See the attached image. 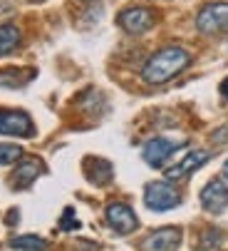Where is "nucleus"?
Listing matches in <instances>:
<instances>
[{
	"label": "nucleus",
	"mask_w": 228,
	"mask_h": 251,
	"mask_svg": "<svg viewBox=\"0 0 228 251\" xmlns=\"http://www.w3.org/2000/svg\"><path fill=\"white\" fill-rule=\"evenodd\" d=\"M188 65H191V52L179 45H169V48L157 50L144 62L141 80L146 85H164V82L174 80L176 75H181Z\"/></svg>",
	"instance_id": "obj_1"
},
{
	"label": "nucleus",
	"mask_w": 228,
	"mask_h": 251,
	"mask_svg": "<svg viewBox=\"0 0 228 251\" xmlns=\"http://www.w3.org/2000/svg\"><path fill=\"white\" fill-rule=\"evenodd\" d=\"M144 204L151 211H169L181 204V194L169 179L166 182H149L144 187Z\"/></svg>",
	"instance_id": "obj_2"
},
{
	"label": "nucleus",
	"mask_w": 228,
	"mask_h": 251,
	"mask_svg": "<svg viewBox=\"0 0 228 251\" xmlns=\"http://www.w3.org/2000/svg\"><path fill=\"white\" fill-rule=\"evenodd\" d=\"M196 30L201 35H221L228 30V3H208L196 15Z\"/></svg>",
	"instance_id": "obj_3"
},
{
	"label": "nucleus",
	"mask_w": 228,
	"mask_h": 251,
	"mask_svg": "<svg viewBox=\"0 0 228 251\" xmlns=\"http://www.w3.org/2000/svg\"><path fill=\"white\" fill-rule=\"evenodd\" d=\"M181 147H186V142L169 139V137H154V139H149L146 145H144L141 157H144V162H146L149 167L159 169V167H164L166 159H169L176 150H181Z\"/></svg>",
	"instance_id": "obj_4"
},
{
	"label": "nucleus",
	"mask_w": 228,
	"mask_h": 251,
	"mask_svg": "<svg viewBox=\"0 0 228 251\" xmlns=\"http://www.w3.org/2000/svg\"><path fill=\"white\" fill-rule=\"evenodd\" d=\"M117 23H119V27H122L124 32H129V35H144L146 30L154 27L157 15H154V10H151V8L134 5V8L122 10L119 18H117Z\"/></svg>",
	"instance_id": "obj_5"
},
{
	"label": "nucleus",
	"mask_w": 228,
	"mask_h": 251,
	"mask_svg": "<svg viewBox=\"0 0 228 251\" xmlns=\"http://www.w3.org/2000/svg\"><path fill=\"white\" fill-rule=\"evenodd\" d=\"M0 134L30 139V137H35V125H32V120H30L27 112L3 110V112H0Z\"/></svg>",
	"instance_id": "obj_6"
},
{
	"label": "nucleus",
	"mask_w": 228,
	"mask_h": 251,
	"mask_svg": "<svg viewBox=\"0 0 228 251\" xmlns=\"http://www.w3.org/2000/svg\"><path fill=\"white\" fill-rule=\"evenodd\" d=\"M104 217H107V224L117 234H132V231L139 229V219H137V214L129 204H122V201L109 204Z\"/></svg>",
	"instance_id": "obj_7"
},
{
	"label": "nucleus",
	"mask_w": 228,
	"mask_h": 251,
	"mask_svg": "<svg viewBox=\"0 0 228 251\" xmlns=\"http://www.w3.org/2000/svg\"><path fill=\"white\" fill-rule=\"evenodd\" d=\"M208 159H211V152H206V150H194V152H188V154H183L174 167L166 169V179H169V182H179V179H186L188 174H194L196 169H201Z\"/></svg>",
	"instance_id": "obj_8"
},
{
	"label": "nucleus",
	"mask_w": 228,
	"mask_h": 251,
	"mask_svg": "<svg viewBox=\"0 0 228 251\" xmlns=\"http://www.w3.org/2000/svg\"><path fill=\"white\" fill-rule=\"evenodd\" d=\"M181 244V229L179 226H164L149 234L141 244L144 251H176Z\"/></svg>",
	"instance_id": "obj_9"
},
{
	"label": "nucleus",
	"mask_w": 228,
	"mask_h": 251,
	"mask_svg": "<svg viewBox=\"0 0 228 251\" xmlns=\"http://www.w3.org/2000/svg\"><path fill=\"white\" fill-rule=\"evenodd\" d=\"M201 206L211 214H221L228 206V187L223 179H211L201 189Z\"/></svg>",
	"instance_id": "obj_10"
},
{
	"label": "nucleus",
	"mask_w": 228,
	"mask_h": 251,
	"mask_svg": "<svg viewBox=\"0 0 228 251\" xmlns=\"http://www.w3.org/2000/svg\"><path fill=\"white\" fill-rule=\"evenodd\" d=\"M43 172H45V164H43L40 159H35V157L20 159V164H18L15 172H13V187H15V189H25V187H30Z\"/></svg>",
	"instance_id": "obj_11"
},
{
	"label": "nucleus",
	"mask_w": 228,
	"mask_h": 251,
	"mask_svg": "<svg viewBox=\"0 0 228 251\" xmlns=\"http://www.w3.org/2000/svg\"><path fill=\"white\" fill-rule=\"evenodd\" d=\"M85 174L92 184L97 187H104L112 182V164L107 159H99V157H90L85 159Z\"/></svg>",
	"instance_id": "obj_12"
},
{
	"label": "nucleus",
	"mask_w": 228,
	"mask_h": 251,
	"mask_svg": "<svg viewBox=\"0 0 228 251\" xmlns=\"http://www.w3.org/2000/svg\"><path fill=\"white\" fill-rule=\"evenodd\" d=\"M47 246H50V241L37 234H23V236L10 239V249H15V251H47Z\"/></svg>",
	"instance_id": "obj_13"
},
{
	"label": "nucleus",
	"mask_w": 228,
	"mask_h": 251,
	"mask_svg": "<svg viewBox=\"0 0 228 251\" xmlns=\"http://www.w3.org/2000/svg\"><path fill=\"white\" fill-rule=\"evenodd\" d=\"M18 45H20V30L10 23L0 25V57L18 50Z\"/></svg>",
	"instance_id": "obj_14"
},
{
	"label": "nucleus",
	"mask_w": 228,
	"mask_h": 251,
	"mask_svg": "<svg viewBox=\"0 0 228 251\" xmlns=\"http://www.w3.org/2000/svg\"><path fill=\"white\" fill-rule=\"evenodd\" d=\"M25 157L23 147L18 145H0V167H5V164H15Z\"/></svg>",
	"instance_id": "obj_15"
},
{
	"label": "nucleus",
	"mask_w": 228,
	"mask_h": 251,
	"mask_svg": "<svg viewBox=\"0 0 228 251\" xmlns=\"http://www.w3.org/2000/svg\"><path fill=\"white\" fill-rule=\"evenodd\" d=\"M20 73H23V70H3V73H0V85H3V87H20V85L32 80L30 75L27 77H18Z\"/></svg>",
	"instance_id": "obj_16"
},
{
	"label": "nucleus",
	"mask_w": 228,
	"mask_h": 251,
	"mask_svg": "<svg viewBox=\"0 0 228 251\" xmlns=\"http://www.w3.org/2000/svg\"><path fill=\"white\" fill-rule=\"evenodd\" d=\"M60 229H65V231H69V229H80V222L74 219V211H72V209H65L62 222H60Z\"/></svg>",
	"instance_id": "obj_17"
},
{
	"label": "nucleus",
	"mask_w": 228,
	"mask_h": 251,
	"mask_svg": "<svg viewBox=\"0 0 228 251\" xmlns=\"http://www.w3.org/2000/svg\"><path fill=\"white\" fill-rule=\"evenodd\" d=\"M211 139L216 142V145H228V122H226V125H221L218 129H213Z\"/></svg>",
	"instance_id": "obj_18"
},
{
	"label": "nucleus",
	"mask_w": 228,
	"mask_h": 251,
	"mask_svg": "<svg viewBox=\"0 0 228 251\" xmlns=\"http://www.w3.org/2000/svg\"><path fill=\"white\" fill-rule=\"evenodd\" d=\"M221 97H223V100L228 102V77H226V80L221 82Z\"/></svg>",
	"instance_id": "obj_19"
},
{
	"label": "nucleus",
	"mask_w": 228,
	"mask_h": 251,
	"mask_svg": "<svg viewBox=\"0 0 228 251\" xmlns=\"http://www.w3.org/2000/svg\"><path fill=\"white\" fill-rule=\"evenodd\" d=\"M223 179L228 182V159H226V164H223Z\"/></svg>",
	"instance_id": "obj_20"
}]
</instances>
